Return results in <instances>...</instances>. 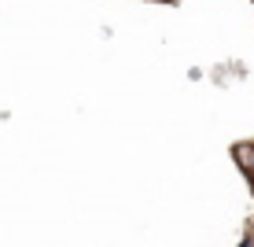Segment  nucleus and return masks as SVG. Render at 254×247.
I'll use <instances>...</instances> for the list:
<instances>
[{
    "mask_svg": "<svg viewBox=\"0 0 254 247\" xmlns=\"http://www.w3.org/2000/svg\"><path fill=\"white\" fill-rule=\"evenodd\" d=\"M236 159H240L247 170H254V152H247V148H236Z\"/></svg>",
    "mask_w": 254,
    "mask_h": 247,
    "instance_id": "f257e3e1",
    "label": "nucleus"
}]
</instances>
